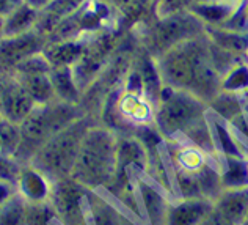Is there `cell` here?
I'll list each match as a JSON object with an SVG mask.
<instances>
[{"label": "cell", "mask_w": 248, "mask_h": 225, "mask_svg": "<svg viewBox=\"0 0 248 225\" xmlns=\"http://www.w3.org/2000/svg\"><path fill=\"white\" fill-rule=\"evenodd\" d=\"M46 43L47 39L36 30H30L16 36H3L0 39V62L16 69V65L24 58L43 52Z\"/></svg>", "instance_id": "5b68a950"}, {"label": "cell", "mask_w": 248, "mask_h": 225, "mask_svg": "<svg viewBox=\"0 0 248 225\" xmlns=\"http://www.w3.org/2000/svg\"><path fill=\"white\" fill-rule=\"evenodd\" d=\"M40 11L29 5H19L8 16L3 17V36H16L35 30Z\"/></svg>", "instance_id": "8fae6325"}, {"label": "cell", "mask_w": 248, "mask_h": 225, "mask_svg": "<svg viewBox=\"0 0 248 225\" xmlns=\"http://www.w3.org/2000/svg\"><path fill=\"white\" fill-rule=\"evenodd\" d=\"M207 105L212 114L220 117L225 121H232L234 118L239 117L245 110L242 96L226 93V91H220Z\"/></svg>", "instance_id": "5bb4252c"}, {"label": "cell", "mask_w": 248, "mask_h": 225, "mask_svg": "<svg viewBox=\"0 0 248 225\" xmlns=\"http://www.w3.org/2000/svg\"><path fill=\"white\" fill-rule=\"evenodd\" d=\"M52 85H54L55 96L63 103L76 104L80 99V90L74 81L71 66H52L49 72Z\"/></svg>", "instance_id": "7c38bea8"}, {"label": "cell", "mask_w": 248, "mask_h": 225, "mask_svg": "<svg viewBox=\"0 0 248 225\" xmlns=\"http://www.w3.org/2000/svg\"><path fill=\"white\" fill-rule=\"evenodd\" d=\"M201 225H232V224L230 221H226L225 217L218 213V211L212 209V213L206 217L204 222L201 224Z\"/></svg>", "instance_id": "ac0fdd59"}, {"label": "cell", "mask_w": 248, "mask_h": 225, "mask_svg": "<svg viewBox=\"0 0 248 225\" xmlns=\"http://www.w3.org/2000/svg\"><path fill=\"white\" fill-rule=\"evenodd\" d=\"M197 2L200 0H154L153 16L154 19H162L178 15V13H184L190 10V6Z\"/></svg>", "instance_id": "e0dca14e"}, {"label": "cell", "mask_w": 248, "mask_h": 225, "mask_svg": "<svg viewBox=\"0 0 248 225\" xmlns=\"http://www.w3.org/2000/svg\"><path fill=\"white\" fill-rule=\"evenodd\" d=\"M207 39L215 48L244 60L248 57V32L234 30L230 27H204Z\"/></svg>", "instance_id": "ba28073f"}, {"label": "cell", "mask_w": 248, "mask_h": 225, "mask_svg": "<svg viewBox=\"0 0 248 225\" xmlns=\"http://www.w3.org/2000/svg\"><path fill=\"white\" fill-rule=\"evenodd\" d=\"M220 172L223 189L248 188V159L220 157Z\"/></svg>", "instance_id": "4fadbf2b"}, {"label": "cell", "mask_w": 248, "mask_h": 225, "mask_svg": "<svg viewBox=\"0 0 248 225\" xmlns=\"http://www.w3.org/2000/svg\"><path fill=\"white\" fill-rule=\"evenodd\" d=\"M118 137L108 128L93 126L85 131L74 164L77 178L88 186L112 180L118 169Z\"/></svg>", "instance_id": "7a4b0ae2"}, {"label": "cell", "mask_w": 248, "mask_h": 225, "mask_svg": "<svg viewBox=\"0 0 248 225\" xmlns=\"http://www.w3.org/2000/svg\"><path fill=\"white\" fill-rule=\"evenodd\" d=\"M201 33H204V25L190 11L178 13L168 17L154 19L145 36V48L153 58H157L174 44Z\"/></svg>", "instance_id": "3957f363"}, {"label": "cell", "mask_w": 248, "mask_h": 225, "mask_svg": "<svg viewBox=\"0 0 248 225\" xmlns=\"http://www.w3.org/2000/svg\"><path fill=\"white\" fill-rule=\"evenodd\" d=\"M87 0H54L49 6L40 11L35 30L47 39L63 21L73 16L77 10H80Z\"/></svg>", "instance_id": "9c48e42d"}, {"label": "cell", "mask_w": 248, "mask_h": 225, "mask_svg": "<svg viewBox=\"0 0 248 225\" xmlns=\"http://www.w3.org/2000/svg\"><path fill=\"white\" fill-rule=\"evenodd\" d=\"M226 2H232V3H244L245 0H226Z\"/></svg>", "instance_id": "cb8c5ba5"}, {"label": "cell", "mask_w": 248, "mask_h": 225, "mask_svg": "<svg viewBox=\"0 0 248 225\" xmlns=\"http://www.w3.org/2000/svg\"><path fill=\"white\" fill-rule=\"evenodd\" d=\"M52 2H54V0H24V3H25V5L31 6V8H35L36 11L44 10L46 6H49Z\"/></svg>", "instance_id": "d6986e66"}, {"label": "cell", "mask_w": 248, "mask_h": 225, "mask_svg": "<svg viewBox=\"0 0 248 225\" xmlns=\"http://www.w3.org/2000/svg\"><path fill=\"white\" fill-rule=\"evenodd\" d=\"M116 115L130 126L145 129L155 126V105L143 91L124 88L115 104Z\"/></svg>", "instance_id": "277c9868"}, {"label": "cell", "mask_w": 248, "mask_h": 225, "mask_svg": "<svg viewBox=\"0 0 248 225\" xmlns=\"http://www.w3.org/2000/svg\"><path fill=\"white\" fill-rule=\"evenodd\" d=\"M214 209L232 225H240L248 216V188L223 189L214 202Z\"/></svg>", "instance_id": "30bf717a"}, {"label": "cell", "mask_w": 248, "mask_h": 225, "mask_svg": "<svg viewBox=\"0 0 248 225\" xmlns=\"http://www.w3.org/2000/svg\"><path fill=\"white\" fill-rule=\"evenodd\" d=\"M242 5L244 3H232L226 0H200L193 3L188 11L204 27H221L237 15Z\"/></svg>", "instance_id": "52a82bcc"}, {"label": "cell", "mask_w": 248, "mask_h": 225, "mask_svg": "<svg viewBox=\"0 0 248 225\" xmlns=\"http://www.w3.org/2000/svg\"><path fill=\"white\" fill-rule=\"evenodd\" d=\"M221 91L244 96L248 93V62L239 60L221 76Z\"/></svg>", "instance_id": "9a60e30c"}, {"label": "cell", "mask_w": 248, "mask_h": 225, "mask_svg": "<svg viewBox=\"0 0 248 225\" xmlns=\"http://www.w3.org/2000/svg\"><path fill=\"white\" fill-rule=\"evenodd\" d=\"M154 62L165 87L188 91L206 104L221 91V74L212 62L206 33L174 44Z\"/></svg>", "instance_id": "6da1fadb"}, {"label": "cell", "mask_w": 248, "mask_h": 225, "mask_svg": "<svg viewBox=\"0 0 248 225\" xmlns=\"http://www.w3.org/2000/svg\"><path fill=\"white\" fill-rule=\"evenodd\" d=\"M16 8V5L11 0H0V17L8 16L10 13Z\"/></svg>", "instance_id": "ffe728a7"}, {"label": "cell", "mask_w": 248, "mask_h": 225, "mask_svg": "<svg viewBox=\"0 0 248 225\" xmlns=\"http://www.w3.org/2000/svg\"><path fill=\"white\" fill-rule=\"evenodd\" d=\"M113 8L123 16L127 17H141L154 6V0H107Z\"/></svg>", "instance_id": "2e32d148"}, {"label": "cell", "mask_w": 248, "mask_h": 225, "mask_svg": "<svg viewBox=\"0 0 248 225\" xmlns=\"http://www.w3.org/2000/svg\"><path fill=\"white\" fill-rule=\"evenodd\" d=\"M247 62H248V57H247Z\"/></svg>", "instance_id": "484cf974"}, {"label": "cell", "mask_w": 248, "mask_h": 225, "mask_svg": "<svg viewBox=\"0 0 248 225\" xmlns=\"http://www.w3.org/2000/svg\"><path fill=\"white\" fill-rule=\"evenodd\" d=\"M240 225H248V217H247V219H245V221H244L242 224H240Z\"/></svg>", "instance_id": "d4e9b609"}, {"label": "cell", "mask_w": 248, "mask_h": 225, "mask_svg": "<svg viewBox=\"0 0 248 225\" xmlns=\"http://www.w3.org/2000/svg\"><path fill=\"white\" fill-rule=\"evenodd\" d=\"M11 2L15 3L16 6H19V5H22V3H24V0H11Z\"/></svg>", "instance_id": "603a6c76"}, {"label": "cell", "mask_w": 248, "mask_h": 225, "mask_svg": "<svg viewBox=\"0 0 248 225\" xmlns=\"http://www.w3.org/2000/svg\"><path fill=\"white\" fill-rule=\"evenodd\" d=\"M240 16H242V19H244L245 27L248 29V0H245L242 8H240Z\"/></svg>", "instance_id": "44dd1931"}, {"label": "cell", "mask_w": 248, "mask_h": 225, "mask_svg": "<svg viewBox=\"0 0 248 225\" xmlns=\"http://www.w3.org/2000/svg\"><path fill=\"white\" fill-rule=\"evenodd\" d=\"M212 209L214 203L206 198H181L168 203L164 225H201Z\"/></svg>", "instance_id": "8992f818"}, {"label": "cell", "mask_w": 248, "mask_h": 225, "mask_svg": "<svg viewBox=\"0 0 248 225\" xmlns=\"http://www.w3.org/2000/svg\"><path fill=\"white\" fill-rule=\"evenodd\" d=\"M3 38V17H0V39Z\"/></svg>", "instance_id": "7402d4cb"}]
</instances>
